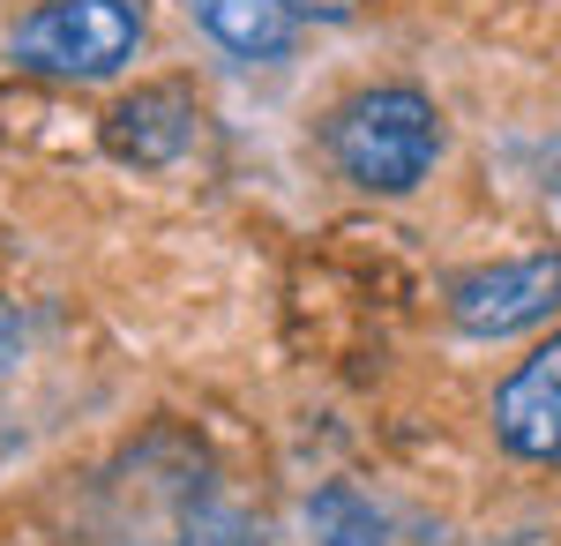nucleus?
<instances>
[{
  "label": "nucleus",
  "mask_w": 561,
  "mask_h": 546,
  "mask_svg": "<svg viewBox=\"0 0 561 546\" xmlns=\"http://www.w3.org/2000/svg\"><path fill=\"white\" fill-rule=\"evenodd\" d=\"M195 105H187V90L158 83V90H135V98H121L113 113H105V150L121 158V166H173V158H187V143H195Z\"/></svg>",
  "instance_id": "5"
},
{
  "label": "nucleus",
  "mask_w": 561,
  "mask_h": 546,
  "mask_svg": "<svg viewBox=\"0 0 561 546\" xmlns=\"http://www.w3.org/2000/svg\"><path fill=\"white\" fill-rule=\"evenodd\" d=\"M285 8H293V15H330V23H337V15H352L359 0H285Z\"/></svg>",
  "instance_id": "9"
},
{
  "label": "nucleus",
  "mask_w": 561,
  "mask_h": 546,
  "mask_svg": "<svg viewBox=\"0 0 561 546\" xmlns=\"http://www.w3.org/2000/svg\"><path fill=\"white\" fill-rule=\"evenodd\" d=\"M494 434L531 464H561V337H547L517 375L494 389Z\"/></svg>",
  "instance_id": "4"
},
{
  "label": "nucleus",
  "mask_w": 561,
  "mask_h": 546,
  "mask_svg": "<svg viewBox=\"0 0 561 546\" xmlns=\"http://www.w3.org/2000/svg\"><path fill=\"white\" fill-rule=\"evenodd\" d=\"M15 344H23V330H15V315H8V307H0V367H8V360H15Z\"/></svg>",
  "instance_id": "10"
},
{
  "label": "nucleus",
  "mask_w": 561,
  "mask_h": 546,
  "mask_svg": "<svg viewBox=\"0 0 561 546\" xmlns=\"http://www.w3.org/2000/svg\"><path fill=\"white\" fill-rule=\"evenodd\" d=\"M142 8L135 0H45L15 23V60L60 83H105L135 60Z\"/></svg>",
  "instance_id": "2"
},
{
  "label": "nucleus",
  "mask_w": 561,
  "mask_h": 546,
  "mask_svg": "<svg viewBox=\"0 0 561 546\" xmlns=\"http://www.w3.org/2000/svg\"><path fill=\"white\" fill-rule=\"evenodd\" d=\"M307 532H314V546H382L389 539V524H382V509L367 502L359 487H322L314 502H307Z\"/></svg>",
  "instance_id": "7"
},
{
  "label": "nucleus",
  "mask_w": 561,
  "mask_h": 546,
  "mask_svg": "<svg viewBox=\"0 0 561 546\" xmlns=\"http://www.w3.org/2000/svg\"><path fill=\"white\" fill-rule=\"evenodd\" d=\"M561 307V254H517V262H494L457 277L449 315L465 337H517L531 322H547Z\"/></svg>",
  "instance_id": "3"
},
{
  "label": "nucleus",
  "mask_w": 561,
  "mask_h": 546,
  "mask_svg": "<svg viewBox=\"0 0 561 546\" xmlns=\"http://www.w3.org/2000/svg\"><path fill=\"white\" fill-rule=\"evenodd\" d=\"M180 539L187 546H262V532L232 502H217L210 487H195V494L180 502Z\"/></svg>",
  "instance_id": "8"
},
{
  "label": "nucleus",
  "mask_w": 561,
  "mask_h": 546,
  "mask_svg": "<svg viewBox=\"0 0 561 546\" xmlns=\"http://www.w3.org/2000/svg\"><path fill=\"white\" fill-rule=\"evenodd\" d=\"M187 8H195V23H203L225 53H240V60H277V53H293V8H285V0H187Z\"/></svg>",
  "instance_id": "6"
},
{
  "label": "nucleus",
  "mask_w": 561,
  "mask_h": 546,
  "mask_svg": "<svg viewBox=\"0 0 561 546\" xmlns=\"http://www.w3.org/2000/svg\"><path fill=\"white\" fill-rule=\"evenodd\" d=\"M330 158L367 195H412L442 158V113L420 90H359L330 121Z\"/></svg>",
  "instance_id": "1"
}]
</instances>
